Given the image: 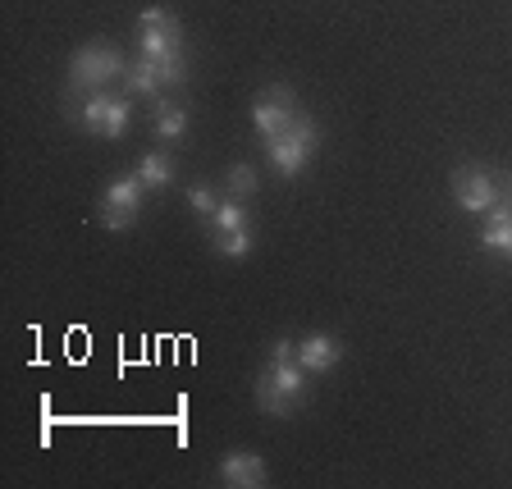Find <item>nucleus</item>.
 Returning <instances> with one entry per match:
<instances>
[{"mask_svg":"<svg viewBox=\"0 0 512 489\" xmlns=\"http://www.w3.org/2000/svg\"><path fill=\"white\" fill-rule=\"evenodd\" d=\"M138 46L165 87H179L188 78V55H183V28L170 10H147L138 19Z\"/></svg>","mask_w":512,"mask_h":489,"instance_id":"1","label":"nucleus"},{"mask_svg":"<svg viewBox=\"0 0 512 489\" xmlns=\"http://www.w3.org/2000/svg\"><path fill=\"white\" fill-rule=\"evenodd\" d=\"M124 74H128V64L119 55V46H110V42H87L69 60V83L83 87V92H110V83Z\"/></svg>","mask_w":512,"mask_h":489,"instance_id":"2","label":"nucleus"},{"mask_svg":"<svg viewBox=\"0 0 512 489\" xmlns=\"http://www.w3.org/2000/svg\"><path fill=\"white\" fill-rule=\"evenodd\" d=\"M316 142H320L316 119H311V115H298L293 124L284 128V133H279V138L266 142V156H270V165H275L284 179H298V174L307 170V160L316 156Z\"/></svg>","mask_w":512,"mask_h":489,"instance_id":"3","label":"nucleus"},{"mask_svg":"<svg viewBox=\"0 0 512 489\" xmlns=\"http://www.w3.org/2000/svg\"><path fill=\"white\" fill-rule=\"evenodd\" d=\"M302 394H307V371L298 362H270L261 371V380H256V403L270 416L293 412L302 403Z\"/></svg>","mask_w":512,"mask_h":489,"instance_id":"4","label":"nucleus"},{"mask_svg":"<svg viewBox=\"0 0 512 489\" xmlns=\"http://www.w3.org/2000/svg\"><path fill=\"white\" fill-rule=\"evenodd\" d=\"M128 96H115V92H87L83 110H78V119H83L87 133H96V138H124L128 133Z\"/></svg>","mask_w":512,"mask_h":489,"instance_id":"5","label":"nucleus"},{"mask_svg":"<svg viewBox=\"0 0 512 489\" xmlns=\"http://www.w3.org/2000/svg\"><path fill=\"white\" fill-rule=\"evenodd\" d=\"M142 192H147V183H142L138 174L115 179L106 188V197H101V224H106V229H128V224L142 215Z\"/></svg>","mask_w":512,"mask_h":489,"instance_id":"6","label":"nucleus"},{"mask_svg":"<svg viewBox=\"0 0 512 489\" xmlns=\"http://www.w3.org/2000/svg\"><path fill=\"white\" fill-rule=\"evenodd\" d=\"M302 110H298V96L288 92L284 83L279 87H270V92H261L256 96V106H252V124H256V133H261V138H279V133H284L288 124H293V119H298Z\"/></svg>","mask_w":512,"mask_h":489,"instance_id":"7","label":"nucleus"},{"mask_svg":"<svg viewBox=\"0 0 512 489\" xmlns=\"http://www.w3.org/2000/svg\"><path fill=\"white\" fill-rule=\"evenodd\" d=\"M453 202L471 215H485L494 202H499V179L490 170H480V165H462L453 174Z\"/></svg>","mask_w":512,"mask_h":489,"instance_id":"8","label":"nucleus"},{"mask_svg":"<svg viewBox=\"0 0 512 489\" xmlns=\"http://www.w3.org/2000/svg\"><path fill=\"white\" fill-rule=\"evenodd\" d=\"M480 247L485 252H503L512 261V179H499V202L485 211Z\"/></svg>","mask_w":512,"mask_h":489,"instance_id":"9","label":"nucleus"},{"mask_svg":"<svg viewBox=\"0 0 512 489\" xmlns=\"http://www.w3.org/2000/svg\"><path fill=\"white\" fill-rule=\"evenodd\" d=\"M339 357H343V348L330 339V334H307V339L298 343V366H302L307 375L334 371V366H339Z\"/></svg>","mask_w":512,"mask_h":489,"instance_id":"10","label":"nucleus"},{"mask_svg":"<svg viewBox=\"0 0 512 489\" xmlns=\"http://www.w3.org/2000/svg\"><path fill=\"white\" fill-rule=\"evenodd\" d=\"M220 480L234 489H256V485H266L270 476H266V462L256 458V453H224Z\"/></svg>","mask_w":512,"mask_h":489,"instance_id":"11","label":"nucleus"},{"mask_svg":"<svg viewBox=\"0 0 512 489\" xmlns=\"http://www.w3.org/2000/svg\"><path fill=\"white\" fill-rule=\"evenodd\" d=\"M124 87H128V96H160V92H165V83H160V74H156V64H151L147 55H138V60L128 64Z\"/></svg>","mask_w":512,"mask_h":489,"instance_id":"12","label":"nucleus"},{"mask_svg":"<svg viewBox=\"0 0 512 489\" xmlns=\"http://www.w3.org/2000/svg\"><path fill=\"white\" fill-rule=\"evenodd\" d=\"M188 133V110L179 101H160L156 106V138L160 142H179Z\"/></svg>","mask_w":512,"mask_h":489,"instance_id":"13","label":"nucleus"},{"mask_svg":"<svg viewBox=\"0 0 512 489\" xmlns=\"http://www.w3.org/2000/svg\"><path fill=\"white\" fill-rule=\"evenodd\" d=\"M138 179L147 183V188H170L174 183V160L165 156V151H151V156H142V165H138Z\"/></svg>","mask_w":512,"mask_h":489,"instance_id":"14","label":"nucleus"},{"mask_svg":"<svg viewBox=\"0 0 512 489\" xmlns=\"http://www.w3.org/2000/svg\"><path fill=\"white\" fill-rule=\"evenodd\" d=\"M256 188H261L256 170L247 165V160H238L234 170H229V179H224V197H234V202H247V197H256Z\"/></svg>","mask_w":512,"mask_h":489,"instance_id":"15","label":"nucleus"},{"mask_svg":"<svg viewBox=\"0 0 512 489\" xmlns=\"http://www.w3.org/2000/svg\"><path fill=\"white\" fill-rule=\"evenodd\" d=\"M247 206L243 202H234V197H220V206H215V215H211V229L215 234H229V229H247Z\"/></svg>","mask_w":512,"mask_h":489,"instance_id":"16","label":"nucleus"},{"mask_svg":"<svg viewBox=\"0 0 512 489\" xmlns=\"http://www.w3.org/2000/svg\"><path fill=\"white\" fill-rule=\"evenodd\" d=\"M215 252L243 261V256L252 252V229H229V234H215Z\"/></svg>","mask_w":512,"mask_h":489,"instance_id":"17","label":"nucleus"},{"mask_svg":"<svg viewBox=\"0 0 512 489\" xmlns=\"http://www.w3.org/2000/svg\"><path fill=\"white\" fill-rule=\"evenodd\" d=\"M188 206L197 215H202V220H211L215 215V206H220V197H215V188H206V183H197V188L188 192Z\"/></svg>","mask_w":512,"mask_h":489,"instance_id":"18","label":"nucleus"},{"mask_svg":"<svg viewBox=\"0 0 512 489\" xmlns=\"http://www.w3.org/2000/svg\"><path fill=\"white\" fill-rule=\"evenodd\" d=\"M270 362H298V343H293V339H275V348H270Z\"/></svg>","mask_w":512,"mask_h":489,"instance_id":"19","label":"nucleus"}]
</instances>
